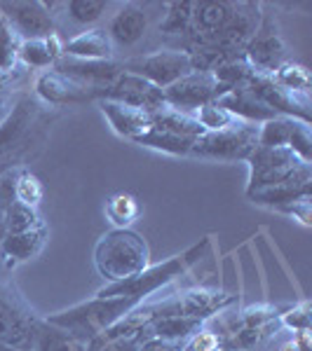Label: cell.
<instances>
[{"instance_id": "obj_40", "label": "cell", "mask_w": 312, "mask_h": 351, "mask_svg": "<svg viewBox=\"0 0 312 351\" xmlns=\"http://www.w3.org/2000/svg\"><path fill=\"white\" fill-rule=\"evenodd\" d=\"M280 351H300V349L296 347V342H293V339H289V342H287Z\"/></svg>"}, {"instance_id": "obj_6", "label": "cell", "mask_w": 312, "mask_h": 351, "mask_svg": "<svg viewBox=\"0 0 312 351\" xmlns=\"http://www.w3.org/2000/svg\"><path fill=\"white\" fill-rule=\"evenodd\" d=\"M247 162L252 167L247 192L312 176V164L298 157L291 148H260L258 145Z\"/></svg>"}, {"instance_id": "obj_35", "label": "cell", "mask_w": 312, "mask_h": 351, "mask_svg": "<svg viewBox=\"0 0 312 351\" xmlns=\"http://www.w3.org/2000/svg\"><path fill=\"white\" fill-rule=\"evenodd\" d=\"M195 120L202 124L204 132H219V129L228 127L230 122H235L237 117H232L228 110L221 108V106L214 101V104L209 106H202V108H197V115Z\"/></svg>"}, {"instance_id": "obj_22", "label": "cell", "mask_w": 312, "mask_h": 351, "mask_svg": "<svg viewBox=\"0 0 312 351\" xmlns=\"http://www.w3.org/2000/svg\"><path fill=\"white\" fill-rule=\"evenodd\" d=\"M64 56L82 61H113V43L106 28H89L64 43Z\"/></svg>"}, {"instance_id": "obj_33", "label": "cell", "mask_w": 312, "mask_h": 351, "mask_svg": "<svg viewBox=\"0 0 312 351\" xmlns=\"http://www.w3.org/2000/svg\"><path fill=\"white\" fill-rule=\"evenodd\" d=\"M106 216L115 223V228L124 230L139 216V204H136L132 195H115L106 204Z\"/></svg>"}, {"instance_id": "obj_39", "label": "cell", "mask_w": 312, "mask_h": 351, "mask_svg": "<svg viewBox=\"0 0 312 351\" xmlns=\"http://www.w3.org/2000/svg\"><path fill=\"white\" fill-rule=\"evenodd\" d=\"M310 204H312V197H303V199H298V202H293V204H287V206H282L280 211L282 213H289V216H293V218H298L300 223L308 228V225L312 223L310 220Z\"/></svg>"}, {"instance_id": "obj_27", "label": "cell", "mask_w": 312, "mask_h": 351, "mask_svg": "<svg viewBox=\"0 0 312 351\" xmlns=\"http://www.w3.org/2000/svg\"><path fill=\"white\" fill-rule=\"evenodd\" d=\"M21 36L14 31V26L0 14V73L8 75L14 71L16 61H19V49H21Z\"/></svg>"}, {"instance_id": "obj_16", "label": "cell", "mask_w": 312, "mask_h": 351, "mask_svg": "<svg viewBox=\"0 0 312 351\" xmlns=\"http://www.w3.org/2000/svg\"><path fill=\"white\" fill-rule=\"evenodd\" d=\"M216 104L221 106V108L228 110L232 117L252 122V124H263V122L272 120V117H277V112L272 110L268 104H263V101H260L245 82L228 89V92L221 96Z\"/></svg>"}, {"instance_id": "obj_28", "label": "cell", "mask_w": 312, "mask_h": 351, "mask_svg": "<svg viewBox=\"0 0 312 351\" xmlns=\"http://www.w3.org/2000/svg\"><path fill=\"white\" fill-rule=\"evenodd\" d=\"M270 80L280 87L289 89V92H300V94H308L310 92V71L300 64H293V61H287L277 68L275 73L270 75Z\"/></svg>"}, {"instance_id": "obj_18", "label": "cell", "mask_w": 312, "mask_h": 351, "mask_svg": "<svg viewBox=\"0 0 312 351\" xmlns=\"http://www.w3.org/2000/svg\"><path fill=\"white\" fill-rule=\"evenodd\" d=\"M47 225L45 220L38 228L28 230V232H19V234H5L3 243H0V256H3V265L5 267H14L19 263H26V260L36 258L38 253L43 251L45 241H47Z\"/></svg>"}, {"instance_id": "obj_21", "label": "cell", "mask_w": 312, "mask_h": 351, "mask_svg": "<svg viewBox=\"0 0 312 351\" xmlns=\"http://www.w3.org/2000/svg\"><path fill=\"white\" fill-rule=\"evenodd\" d=\"M249 199L260 206H270L280 211L287 204H293L303 197H312V176H303V178H293L287 183H277L268 185V188H258V190H249L247 192Z\"/></svg>"}, {"instance_id": "obj_13", "label": "cell", "mask_w": 312, "mask_h": 351, "mask_svg": "<svg viewBox=\"0 0 312 351\" xmlns=\"http://www.w3.org/2000/svg\"><path fill=\"white\" fill-rule=\"evenodd\" d=\"M0 14L14 26V31L21 36V40H41L54 33V16L45 8L41 0L31 3H0Z\"/></svg>"}, {"instance_id": "obj_2", "label": "cell", "mask_w": 312, "mask_h": 351, "mask_svg": "<svg viewBox=\"0 0 312 351\" xmlns=\"http://www.w3.org/2000/svg\"><path fill=\"white\" fill-rule=\"evenodd\" d=\"M47 332L49 324L38 319L14 286L0 284V342L16 351H41Z\"/></svg>"}, {"instance_id": "obj_1", "label": "cell", "mask_w": 312, "mask_h": 351, "mask_svg": "<svg viewBox=\"0 0 312 351\" xmlns=\"http://www.w3.org/2000/svg\"><path fill=\"white\" fill-rule=\"evenodd\" d=\"M94 265L111 284L127 281L148 267V246L129 228H115L96 241Z\"/></svg>"}, {"instance_id": "obj_44", "label": "cell", "mask_w": 312, "mask_h": 351, "mask_svg": "<svg viewBox=\"0 0 312 351\" xmlns=\"http://www.w3.org/2000/svg\"><path fill=\"white\" fill-rule=\"evenodd\" d=\"M0 80H3V73H0Z\"/></svg>"}, {"instance_id": "obj_29", "label": "cell", "mask_w": 312, "mask_h": 351, "mask_svg": "<svg viewBox=\"0 0 312 351\" xmlns=\"http://www.w3.org/2000/svg\"><path fill=\"white\" fill-rule=\"evenodd\" d=\"M3 220H5V232H8V234L28 232L43 223V218L36 213V208L26 206V204H21V202H14L12 206L3 213Z\"/></svg>"}, {"instance_id": "obj_43", "label": "cell", "mask_w": 312, "mask_h": 351, "mask_svg": "<svg viewBox=\"0 0 312 351\" xmlns=\"http://www.w3.org/2000/svg\"><path fill=\"white\" fill-rule=\"evenodd\" d=\"M0 271H3V256H0Z\"/></svg>"}, {"instance_id": "obj_42", "label": "cell", "mask_w": 312, "mask_h": 351, "mask_svg": "<svg viewBox=\"0 0 312 351\" xmlns=\"http://www.w3.org/2000/svg\"><path fill=\"white\" fill-rule=\"evenodd\" d=\"M0 351H16V349H12V347H8L5 342H0Z\"/></svg>"}, {"instance_id": "obj_25", "label": "cell", "mask_w": 312, "mask_h": 351, "mask_svg": "<svg viewBox=\"0 0 312 351\" xmlns=\"http://www.w3.org/2000/svg\"><path fill=\"white\" fill-rule=\"evenodd\" d=\"M134 143L146 145V148H153V150H160V152H167V155L188 157L195 141L186 138V136H179V134H172V132H167V129L151 127L146 134H141L139 138H134Z\"/></svg>"}, {"instance_id": "obj_38", "label": "cell", "mask_w": 312, "mask_h": 351, "mask_svg": "<svg viewBox=\"0 0 312 351\" xmlns=\"http://www.w3.org/2000/svg\"><path fill=\"white\" fill-rule=\"evenodd\" d=\"M16 173L19 171H5L0 176V213H5L16 202V195H14Z\"/></svg>"}, {"instance_id": "obj_30", "label": "cell", "mask_w": 312, "mask_h": 351, "mask_svg": "<svg viewBox=\"0 0 312 351\" xmlns=\"http://www.w3.org/2000/svg\"><path fill=\"white\" fill-rule=\"evenodd\" d=\"M282 314V309H277L275 304H252V307H245L240 314H235V324H232L230 332L240 330V328H256V326H265L270 321H277ZM228 332V335H230Z\"/></svg>"}, {"instance_id": "obj_4", "label": "cell", "mask_w": 312, "mask_h": 351, "mask_svg": "<svg viewBox=\"0 0 312 351\" xmlns=\"http://www.w3.org/2000/svg\"><path fill=\"white\" fill-rule=\"evenodd\" d=\"M209 241H202L200 246H192L190 251H186L183 256H177L167 263H160L155 267H146L141 274L132 276L127 281H118V284H109L106 288H101L96 293V298H136L144 302L151 293H155L157 288H162L164 284L174 281L177 276L183 274L186 269H190L197 260L202 258L204 248H207Z\"/></svg>"}, {"instance_id": "obj_34", "label": "cell", "mask_w": 312, "mask_h": 351, "mask_svg": "<svg viewBox=\"0 0 312 351\" xmlns=\"http://www.w3.org/2000/svg\"><path fill=\"white\" fill-rule=\"evenodd\" d=\"M14 195H16V202L36 208L43 199V183L31 171L19 169V173H16V183H14Z\"/></svg>"}, {"instance_id": "obj_37", "label": "cell", "mask_w": 312, "mask_h": 351, "mask_svg": "<svg viewBox=\"0 0 312 351\" xmlns=\"http://www.w3.org/2000/svg\"><path fill=\"white\" fill-rule=\"evenodd\" d=\"M181 351H223V335L214 330H200L190 339H186Z\"/></svg>"}, {"instance_id": "obj_36", "label": "cell", "mask_w": 312, "mask_h": 351, "mask_svg": "<svg viewBox=\"0 0 312 351\" xmlns=\"http://www.w3.org/2000/svg\"><path fill=\"white\" fill-rule=\"evenodd\" d=\"M280 326L289 330H310V302H300L296 307L287 309L280 314Z\"/></svg>"}, {"instance_id": "obj_3", "label": "cell", "mask_w": 312, "mask_h": 351, "mask_svg": "<svg viewBox=\"0 0 312 351\" xmlns=\"http://www.w3.org/2000/svg\"><path fill=\"white\" fill-rule=\"evenodd\" d=\"M141 300L136 298H94L92 302L78 304L73 309L59 311V314L49 316L47 324L54 328H61L68 335L82 337V335H96V332L106 330L122 316L136 309Z\"/></svg>"}, {"instance_id": "obj_12", "label": "cell", "mask_w": 312, "mask_h": 351, "mask_svg": "<svg viewBox=\"0 0 312 351\" xmlns=\"http://www.w3.org/2000/svg\"><path fill=\"white\" fill-rule=\"evenodd\" d=\"M99 99L118 101V104H124V106H132V108L151 112V115L167 106L164 104V96H162L160 87H155L153 82L134 75V73H127V71H122L120 77H118L111 87L101 89Z\"/></svg>"}, {"instance_id": "obj_32", "label": "cell", "mask_w": 312, "mask_h": 351, "mask_svg": "<svg viewBox=\"0 0 312 351\" xmlns=\"http://www.w3.org/2000/svg\"><path fill=\"white\" fill-rule=\"evenodd\" d=\"M106 8H109V3H101V0H68V3H64L66 16L73 24L80 26H89L99 21Z\"/></svg>"}, {"instance_id": "obj_9", "label": "cell", "mask_w": 312, "mask_h": 351, "mask_svg": "<svg viewBox=\"0 0 312 351\" xmlns=\"http://www.w3.org/2000/svg\"><path fill=\"white\" fill-rule=\"evenodd\" d=\"M245 61L260 75H272L282 64H287V45L285 38L280 36L277 21L270 14H260L258 28L247 43Z\"/></svg>"}, {"instance_id": "obj_11", "label": "cell", "mask_w": 312, "mask_h": 351, "mask_svg": "<svg viewBox=\"0 0 312 351\" xmlns=\"http://www.w3.org/2000/svg\"><path fill=\"white\" fill-rule=\"evenodd\" d=\"M245 84L263 104H268L277 115H289V117H296V120L310 122V108H312L310 94L289 92V89L272 82L270 75H260L256 71L249 73Z\"/></svg>"}, {"instance_id": "obj_15", "label": "cell", "mask_w": 312, "mask_h": 351, "mask_svg": "<svg viewBox=\"0 0 312 351\" xmlns=\"http://www.w3.org/2000/svg\"><path fill=\"white\" fill-rule=\"evenodd\" d=\"M36 94L41 96L45 104L52 106H66V104H87V101H96V92L85 84L71 80V77L61 75L59 71L49 68V71H43L41 75L36 77V84H33Z\"/></svg>"}, {"instance_id": "obj_7", "label": "cell", "mask_w": 312, "mask_h": 351, "mask_svg": "<svg viewBox=\"0 0 312 351\" xmlns=\"http://www.w3.org/2000/svg\"><path fill=\"white\" fill-rule=\"evenodd\" d=\"M122 71L134 73V75L144 77V80L153 82L155 87H169L181 77L192 73L190 54L186 49H160L146 56H136V59L122 61Z\"/></svg>"}, {"instance_id": "obj_23", "label": "cell", "mask_w": 312, "mask_h": 351, "mask_svg": "<svg viewBox=\"0 0 312 351\" xmlns=\"http://www.w3.org/2000/svg\"><path fill=\"white\" fill-rule=\"evenodd\" d=\"M61 56H64V40L56 31L41 40H24L19 49V61H24L28 68H49Z\"/></svg>"}, {"instance_id": "obj_8", "label": "cell", "mask_w": 312, "mask_h": 351, "mask_svg": "<svg viewBox=\"0 0 312 351\" xmlns=\"http://www.w3.org/2000/svg\"><path fill=\"white\" fill-rule=\"evenodd\" d=\"M228 89L221 84L214 73H202L192 71L186 77H181L174 84L162 89L164 104L174 110H197L202 106H209L214 101H219Z\"/></svg>"}, {"instance_id": "obj_26", "label": "cell", "mask_w": 312, "mask_h": 351, "mask_svg": "<svg viewBox=\"0 0 312 351\" xmlns=\"http://www.w3.org/2000/svg\"><path fill=\"white\" fill-rule=\"evenodd\" d=\"M151 120H153V127L167 129V132L186 136V138H192V141L200 138L204 134V127L195 120V117L186 115V112H181V110L169 108V106H164V108H160L157 112H153Z\"/></svg>"}, {"instance_id": "obj_5", "label": "cell", "mask_w": 312, "mask_h": 351, "mask_svg": "<svg viewBox=\"0 0 312 351\" xmlns=\"http://www.w3.org/2000/svg\"><path fill=\"white\" fill-rule=\"evenodd\" d=\"M258 127L245 120H235L219 132H204L195 138L190 155L219 162H247L258 148Z\"/></svg>"}, {"instance_id": "obj_20", "label": "cell", "mask_w": 312, "mask_h": 351, "mask_svg": "<svg viewBox=\"0 0 312 351\" xmlns=\"http://www.w3.org/2000/svg\"><path fill=\"white\" fill-rule=\"evenodd\" d=\"M177 298V307L179 314L186 316H195V319H209V316L219 314L225 307H230L235 302V298L228 295L223 291H212V288H192V291L179 293Z\"/></svg>"}, {"instance_id": "obj_31", "label": "cell", "mask_w": 312, "mask_h": 351, "mask_svg": "<svg viewBox=\"0 0 312 351\" xmlns=\"http://www.w3.org/2000/svg\"><path fill=\"white\" fill-rule=\"evenodd\" d=\"M192 10H195V3H169L167 14H164L160 24V33H167V36L188 33L192 21Z\"/></svg>"}, {"instance_id": "obj_10", "label": "cell", "mask_w": 312, "mask_h": 351, "mask_svg": "<svg viewBox=\"0 0 312 351\" xmlns=\"http://www.w3.org/2000/svg\"><path fill=\"white\" fill-rule=\"evenodd\" d=\"M260 148H291L305 162H312V132L310 122L289 115H277L258 127Z\"/></svg>"}, {"instance_id": "obj_41", "label": "cell", "mask_w": 312, "mask_h": 351, "mask_svg": "<svg viewBox=\"0 0 312 351\" xmlns=\"http://www.w3.org/2000/svg\"><path fill=\"white\" fill-rule=\"evenodd\" d=\"M5 120H8V108H5V106L0 104V127L5 124Z\"/></svg>"}, {"instance_id": "obj_24", "label": "cell", "mask_w": 312, "mask_h": 351, "mask_svg": "<svg viewBox=\"0 0 312 351\" xmlns=\"http://www.w3.org/2000/svg\"><path fill=\"white\" fill-rule=\"evenodd\" d=\"M202 319L186 314H174V316H162L148 324V335L155 339H164V342H186L195 332L202 330Z\"/></svg>"}, {"instance_id": "obj_17", "label": "cell", "mask_w": 312, "mask_h": 351, "mask_svg": "<svg viewBox=\"0 0 312 351\" xmlns=\"http://www.w3.org/2000/svg\"><path fill=\"white\" fill-rule=\"evenodd\" d=\"M146 28H148V16L146 10L139 3H127L122 5L115 12V16L109 24V38L113 45H120V47H132L146 36Z\"/></svg>"}, {"instance_id": "obj_14", "label": "cell", "mask_w": 312, "mask_h": 351, "mask_svg": "<svg viewBox=\"0 0 312 351\" xmlns=\"http://www.w3.org/2000/svg\"><path fill=\"white\" fill-rule=\"evenodd\" d=\"M54 71H59L61 75L85 84V87L94 89L96 99H99L101 89L111 87L120 77L122 66L118 61H82V59H71V56H61L54 64Z\"/></svg>"}, {"instance_id": "obj_19", "label": "cell", "mask_w": 312, "mask_h": 351, "mask_svg": "<svg viewBox=\"0 0 312 351\" xmlns=\"http://www.w3.org/2000/svg\"><path fill=\"white\" fill-rule=\"evenodd\" d=\"M99 108L106 115V120L111 122V127L129 141L139 138L141 134H146L153 127L151 112L132 108V106H124V104H118V101H109V99H99Z\"/></svg>"}]
</instances>
